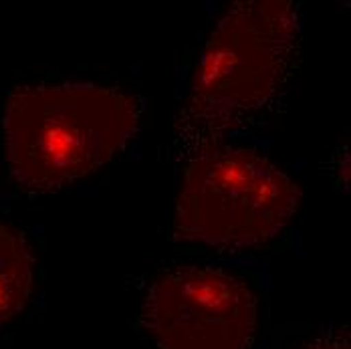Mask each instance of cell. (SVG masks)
Returning <instances> with one entry per match:
<instances>
[{
  "mask_svg": "<svg viewBox=\"0 0 351 349\" xmlns=\"http://www.w3.org/2000/svg\"><path fill=\"white\" fill-rule=\"evenodd\" d=\"M299 4L234 2L208 38L188 101L176 121L184 149H210L263 111L287 83L299 55Z\"/></svg>",
  "mask_w": 351,
  "mask_h": 349,
  "instance_id": "cell-1",
  "label": "cell"
},
{
  "mask_svg": "<svg viewBox=\"0 0 351 349\" xmlns=\"http://www.w3.org/2000/svg\"><path fill=\"white\" fill-rule=\"evenodd\" d=\"M138 97L89 83L27 85L4 107L2 130L10 176L51 192L93 174L138 132Z\"/></svg>",
  "mask_w": 351,
  "mask_h": 349,
  "instance_id": "cell-2",
  "label": "cell"
},
{
  "mask_svg": "<svg viewBox=\"0 0 351 349\" xmlns=\"http://www.w3.org/2000/svg\"><path fill=\"white\" fill-rule=\"evenodd\" d=\"M299 200L295 182L265 156L214 145L186 168L172 232L212 246L263 245L291 222Z\"/></svg>",
  "mask_w": 351,
  "mask_h": 349,
  "instance_id": "cell-3",
  "label": "cell"
},
{
  "mask_svg": "<svg viewBox=\"0 0 351 349\" xmlns=\"http://www.w3.org/2000/svg\"><path fill=\"white\" fill-rule=\"evenodd\" d=\"M141 321L160 349H250L256 299L230 273L180 267L152 285Z\"/></svg>",
  "mask_w": 351,
  "mask_h": 349,
  "instance_id": "cell-4",
  "label": "cell"
},
{
  "mask_svg": "<svg viewBox=\"0 0 351 349\" xmlns=\"http://www.w3.org/2000/svg\"><path fill=\"white\" fill-rule=\"evenodd\" d=\"M33 291V254L21 230L0 224V325L21 313Z\"/></svg>",
  "mask_w": 351,
  "mask_h": 349,
  "instance_id": "cell-5",
  "label": "cell"
},
{
  "mask_svg": "<svg viewBox=\"0 0 351 349\" xmlns=\"http://www.w3.org/2000/svg\"><path fill=\"white\" fill-rule=\"evenodd\" d=\"M303 349H350V339H348V335L346 337L343 335H327Z\"/></svg>",
  "mask_w": 351,
  "mask_h": 349,
  "instance_id": "cell-6",
  "label": "cell"
}]
</instances>
